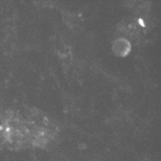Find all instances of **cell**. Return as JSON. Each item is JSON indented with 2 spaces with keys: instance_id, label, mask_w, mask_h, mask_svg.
<instances>
[{
  "instance_id": "1",
  "label": "cell",
  "mask_w": 161,
  "mask_h": 161,
  "mask_svg": "<svg viewBox=\"0 0 161 161\" xmlns=\"http://www.w3.org/2000/svg\"><path fill=\"white\" fill-rule=\"evenodd\" d=\"M58 125L45 114L8 112L0 119V144L8 150L45 149L55 142Z\"/></svg>"
},
{
  "instance_id": "2",
  "label": "cell",
  "mask_w": 161,
  "mask_h": 161,
  "mask_svg": "<svg viewBox=\"0 0 161 161\" xmlns=\"http://www.w3.org/2000/svg\"><path fill=\"white\" fill-rule=\"evenodd\" d=\"M118 28L121 30L122 34L127 36L129 38H139L140 35L142 34L141 31V25L139 23V19L131 17V18H125L122 23H119Z\"/></svg>"
},
{
  "instance_id": "3",
  "label": "cell",
  "mask_w": 161,
  "mask_h": 161,
  "mask_svg": "<svg viewBox=\"0 0 161 161\" xmlns=\"http://www.w3.org/2000/svg\"><path fill=\"white\" fill-rule=\"evenodd\" d=\"M112 48H113L114 53L118 57H126L131 51V43L126 38L118 37L117 40L114 41Z\"/></svg>"
},
{
  "instance_id": "4",
  "label": "cell",
  "mask_w": 161,
  "mask_h": 161,
  "mask_svg": "<svg viewBox=\"0 0 161 161\" xmlns=\"http://www.w3.org/2000/svg\"><path fill=\"white\" fill-rule=\"evenodd\" d=\"M126 6L137 16H144L149 11V5L147 0H127Z\"/></svg>"
}]
</instances>
